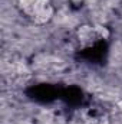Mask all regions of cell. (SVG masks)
Here are the masks:
<instances>
[{
	"label": "cell",
	"mask_w": 122,
	"mask_h": 124,
	"mask_svg": "<svg viewBox=\"0 0 122 124\" xmlns=\"http://www.w3.org/2000/svg\"><path fill=\"white\" fill-rule=\"evenodd\" d=\"M22 6L25 7L27 13L36 17H42V20L47 19L50 15L46 0H22Z\"/></svg>",
	"instance_id": "1"
}]
</instances>
